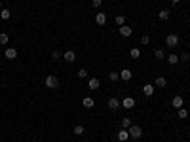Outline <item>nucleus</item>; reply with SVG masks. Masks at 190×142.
<instances>
[{
  "mask_svg": "<svg viewBox=\"0 0 190 142\" xmlns=\"http://www.w3.org/2000/svg\"><path fill=\"white\" fill-rule=\"evenodd\" d=\"M127 131H129V136H131V138H141V135H143V131H141L139 125H131Z\"/></svg>",
  "mask_w": 190,
  "mask_h": 142,
  "instance_id": "nucleus-1",
  "label": "nucleus"
},
{
  "mask_svg": "<svg viewBox=\"0 0 190 142\" xmlns=\"http://www.w3.org/2000/svg\"><path fill=\"white\" fill-rule=\"evenodd\" d=\"M46 87H50V89L59 87V80L55 78V76H48V78H46Z\"/></svg>",
  "mask_w": 190,
  "mask_h": 142,
  "instance_id": "nucleus-2",
  "label": "nucleus"
},
{
  "mask_svg": "<svg viewBox=\"0 0 190 142\" xmlns=\"http://www.w3.org/2000/svg\"><path fill=\"white\" fill-rule=\"evenodd\" d=\"M165 44H167L169 47H175L177 44H179V36L177 34H169L167 38H165Z\"/></svg>",
  "mask_w": 190,
  "mask_h": 142,
  "instance_id": "nucleus-3",
  "label": "nucleus"
},
{
  "mask_svg": "<svg viewBox=\"0 0 190 142\" xmlns=\"http://www.w3.org/2000/svg\"><path fill=\"white\" fill-rule=\"evenodd\" d=\"M108 108H110V110H118L120 106H122V102H120L118 99H114V97H110V99H108Z\"/></svg>",
  "mask_w": 190,
  "mask_h": 142,
  "instance_id": "nucleus-4",
  "label": "nucleus"
},
{
  "mask_svg": "<svg viewBox=\"0 0 190 142\" xmlns=\"http://www.w3.org/2000/svg\"><path fill=\"white\" fill-rule=\"evenodd\" d=\"M4 55H6V59L14 61L15 57H17V49H15V47H8V49H6V53H4Z\"/></svg>",
  "mask_w": 190,
  "mask_h": 142,
  "instance_id": "nucleus-5",
  "label": "nucleus"
},
{
  "mask_svg": "<svg viewBox=\"0 0 190 142\" xmlns=\"http://www.w3.org/2000/svg\"><path fill=\"white\" fill-rule=\"evenodd\" d=\"M122 106L124 108H133L135 106V99H133V97H126V99L122 100Z\"/></svg>",
  "mask_w": 190,
  "mask_h": 142,
  "instance_id": "nucleus-6",
  "label": "nucleus"
},
{
  "mask_svg": "<svg viewBox=\"0 0 190 142\" xmlns=\"http://www.w3.org/2000/svg\"><path fill=\"white\" fill-rule=\"evenodd\" d=\"M95 23L97 25H105V23H107V15H105L103 11H99V13L95 15Z\"/></svg>",
  "mask_w": 190,
  "mask_h": 142,
  "instance_id": "nucleus-7",
  "label": "nucleus"
},
{
  "mask_svg": "<svg viewBox=\"0 0 190 142\" xmlns=\"http://www.w3.org/2000/svg\"><path fill=\"white\" fill-rule=\"evenodd\" d=\"M143 93H144L147 97H152V95H154V85H152V83H147V85L143 87Z\"/></svg>",
  "mask_w": 190,
  "mask_h": 142,
  "instance_id": "nucleus-8",
  "label": "nucleus"
},
{
  "mask_svg": "<svg viewBox=\"0 0 190 142\" xmlns=\"http://www.w3.org/2000/svg\"><path fill=\"white\" fill-rule=\"evenodd\" d=\"M120 78H122L124 82H129V80H131V70H129V68H124V70L120 72Z\"/></svg>",
  "mask_w": 190,
  "mask_h": 142,
  "instance_id": "nucleus-9",
  "label": "nucleus"
},
{
  "mask_svg": "<svg viewBox=\"0 0 190 142\" xmlns=\"http://www.w3.org/2000/svg\"><path fill=\"white\" fill-rule=\"evenodd\" d=\"M131 27H126V25H122V27H120V34H122L124 36V38H127V36H131Z\"/></svg>",
  "mask_w": 190,
  "mask_h": 142,
  "instance_id": "nucleus-10",
  "label": "nucleus"
},
{
  "mask_svg": "<svg viewBox=\"0 0 190 142\" xmlns=\"http://www.w3.org/2000/svg\"><path fill=\"white\" fill-rule=\"evenodd\" d=\"M183 102H184V100H183V97H179V95H177V97H173V100H171V104H173L175 108H183Z\"/></svg>",
  "mask_w": 190,
  "mask_h": 142,
  "instance_id": "nucleus-11",
  "label": "nucleus"
},
{
  "mask_svg": "<svg viewBox=\"0 0 190 142\" xmlns=\"http://www.w3.org/2000/svg\"><path fill=\"white\" fill-rule=\"evenodd\" d=\"M82 104H84V106H86V108H93V106H95V100L91 99V97H84Z\"/></svg>",
  "mask_w": 190,
  "mask_h": 142,
  "instance_id": "nucleus-12",
  "label": "nucleus"
},
{
  "mask_svg": "<svg viewBox=\"0 0 190 142\" xmlns=\"http://www.w3.org/2000/svg\"><path fill=\"white\" fill-rule=\"evenodd\" d=\"M99 85H101V82H99L97 78H91L90 82H88V87H90V89H93V91H95V89H99Z\"/></svg>",
  "mask_w": 190,
  "mask_h": 142,
  "instance_id": "nucleus-13",
  "label": "nucleus"
},
{
  "mask_svg": "<svg viewBox=\"0 0 190 142\" xmlns=\"http://www.w3.org/2000/svg\"><path fill=\"white\" fill-rule=\"evenodd\" d=\"M127 138H129V131H127V129H124V131L118 133V140L120 142H124V140H127Z\"/></svg>",
  "mask_w": 190,
  "mask_h": 142,
  "instance_id": "nucleus-14",
  "label": "nucleus"
},
{
  "mask_svg": "<svg viewBox=\"0 0 190 142\" xmlns=\"http://www.w3.org/2000/svg\"><path fill=\"white\" fill-rule=\"evenodd\" d=\"M65 61H68V63H72V61L76 59V55H74V51H65Z\"/></svg>",
  "mask_w": 190,
  "mask_h": 142,
  "instance_id": "nucleus-15",
  "label": "nucleus"
},
{
  "mask_svg": "<svg viewBox=\"0 0 190 142\" xmlns=\"http://www.w3.org/2000/svg\"><path fill=\"white\" fill-rule=\"evenodd\" d=\"M167 61H169V64H177V63H179V55L169 53V55H167Z\"/></svg>",
  "mask_w": 190,
  "mask_h": 142,
  "instance_id": "nucleus-16",
  "label": "nucleus"
},
{
  "mask_svg": "<svg viewBox=\"0 0 190 142\" xmlns=\"http://www.w3.org/2000/svg\"><path fill=\"white\" fill-rule=\"evenodd\" d=\"M158 17L162 19V21H167V19H169V11L167 10H162L160 13H158Z\"/></svg>",
  "mask_w": 190,
  "mask_h": 142,
  "instance_id": "nucleus-17",
  "label": "nucleus"
},
{
  "mask_svg": "<svg viewBox=\"0 0 190 142\" xmlns=\"http://www.w3.org/2000/svg\"><path fill=\"white\" fill-rule=\"evenodd\" d=\"M10 15H11L10 10H6V8H4V10H0V17H2V19H10Z\"/></svg>",
  "mask_w": 190,
  "mask_h": 142,
  "instance_id": "nucleus-18",
  "label": "nucleus"
},
{
  "mask_svg": "<svg viewBox=\"0 0 190 142\" xmlns=\"http://www.w3.org/2000/svg\"><path fill=\"white\" fill-rule=\"evenodd\" d=\"M129 55H131V59H139V57H141V51L137 49V47H133V49L129 51Z\"/></svg>",
  "mask_w": 190,
  "mask_h": 142,
  "instance_id": "nucleus-19",
  "label": "nucleus"
},
{
  "mask_svg": "<svg viewBox=\"0 0 190 142\" xmlns=\"http://www.w3.org/2000/svg\"><path fill=\"white\" fill-rule=\"evenodd\" d=\"M114 21H116V25H120V27H122V25H126V17H124V15H116V19H114Z\"/></svg>",
  "mask_w": 190,
  "mask_h": 142,
  "instance_id": "nucleus-20",
  "label": "nucleus"
},
{
  "mask_svg": "<svg viewBox=\"0 0 190 142\" xmlns=\"http://www.w3.org/2000/svg\"><path fill=\"white\" fill-rule=\"evenodd\" d=\"M131 125H133V123H131V119H129V117H124V119H122V127H124V129H129Z\"/></svg>",
  "mask_w": 190,
  "mask_h": 142,
  "instance_id": "nucleus-21",
  "label": "nucleus"
},
{
  "mask_svg": "<svg viewBox=\"0 0 190 142\" xmlns=\"http://www.w3.org/2000/svg\"><path fill=\"white\" fill-rule=\"evenodd\" d=\"M8 40H10V38H8V34H6V32H0V44H2V46H6V44H8Z\"/></svg>",
  "mask_w": 190,
  "mask_h": 142,
  "instance_id": "nucleus-22",
  "label": "nucleus"
},
{
  "mask_svg": "<svg viewBox=\"0 0 190 142\" xmlns=\"http://www.w3.org/2000/svg\"><path fill=\"white\" fill-rule=\"evenodd\" d=\"M165 78H156V87H165Z\"/></svg>",
  "mask_w": 190,
  "mask_h": 142,
  "instance_id": "nucleus-23",
  "label": "nucleus"
},
{
  "mask_svg": "<svg viewBox=\"0 0 190 142\" xmlns=\"http://www.w3.org/2000/svg\"><path fill=\"white\" fill-rule=\"evenodd\" d=\"M118 78H120V74H118V72H110V74H108V80H110V82H116Z\"/></svg>",
  "mask_w": 190,
  "mask_h": 142,
  "instance_id": "nucleus-24",
  "label": "nucleus"
},
{
  "mask_svg": "<svg viewBox=\"0 0 190 142\" xmlns=\"http://www.w3.org/2000/svg\"><path fill=\"white\" fill-rule=\"evenodd\" d=\"M154 57H156V59H164V57H165L164 49H156V51H154Z\"/></svg>",
  "mask_w": 190,
  "mask_h": 142,
  "instance_id": "nucleus-25",
  "label": "nucleus"
},
{
  "mask_svg": "<svg viewBox=\"0 0 190 142\" xmlns=\"http://www.w3.org/2000/svg\"><path fill=\"white\" fill-rule=\"evenodd\" d=\"M74 135H84V127H82V125H76V127H74Z\"/></svg>",
  "mask_w": 190,
  "mask_h": 142,
  "instance_id": "nucleus-26",
  "label": "nucleus"
},
{
  "mask_svg": "<svg viewBox=\"0 0 190 142\" xmlns=\"http://www.w3.org/2000/svg\"><path fill=\"white\" fill-rule=\"evenodd\" d=\"M179 61H190V53H188V51L181 53V55H179Z\"/></svg>",
  "mask_w": 190,
  "mask_h": 142,
  "instance_id": "nucleus-27",
  "label": "nucleus"
},
{
  "mask_svg": "<svg viewBox=\"0 0 190 142\" xmlns=\"http://www.w3.org/2000/svg\"><path fill=\"white\" fill-rule=\"evenodd\" d=\"M51 59H53V61L61 59V51H59V49H53V53H51Z\"/></svg>",
  "mask_w": 190,
  "mask_h": 142,
  "instance_id": "nucleus-28",
  "label": "nucleus"
},
{
  "mask_svg": "<svg viewBox=\"0 0 190 142\" xmlns=\"http://www.w3.org/2000/svg\"><path fill=\"white\" fill-rule=\"evenodd\" d=\"M179 117H183V119H184V117H188V112L184 110V108H179Z\"/></svg>",
  "mask_w": 190,
  "mask_h": 142,
  "instance_id": "nucleus-29",
  "label": "nucleus"
},
{
  "mask_svg": "<svg viewBox=\"0 0 190 142\" xmlns=\"http://www.w3.org/2000/svg\"><path fill=\"white\" fill-rule=\"evenodd\" d=\"M86 76H88V70L80 68V70H78V78H86Z\"/></svg>",
  "mask_w": 190,
  "mask_h": 142,
  "instance_id": "nucleus-30",
  "label": "nucleus"
},
{
  "mask_svg": "<svg viewBox=\"0 0 190 142\" xmlns=\"http://www.w3.org/2000/svg\"><path fill=\"white\" fill-rule=\"evenodd\" d=\"M101 4H103V0H91V6L93 8H99Z\"/></svg>",
  "mask_w": 190,
  "mask_h": 142,
  "instance_id": "nucleus-31",
  "label": "nucleus"
},
{
  "mask_svg": "<svg viewBox=\"0 0 190 142\" xmlns=\"http://www.w3.org/2000/svg\"><path fill=\"white\" fill-rule=\"evenodd\" d=\"M148 42H150V38H148V36H147V34H144V36H143V38H141V44H148Z\"/></svg>",
  "mask_w": 190,
  "mask_h": 142,
  "instance_id": "nucleus-32",
  "label": "nucleus"
},
{
  "mask_svg": "<svg viewBox=\"0 0 190 142\" xmlns=\"http://www.w3.org/2000/svg\"><path fill=\"white\" fill-rule=\"evenodd\" d=\"M171 2H173V4H179V2H181V0H171Z\"/></svg>",
  "mask_w": 190,
  "mask_h": 142,
  "instance_id": "nucleus-33",
  "label": "nucleus"
},
{
  "mask_svg": "<svg viewBox=\"0 0 190 142\" xmlns=\"http://www.w3.org/2000/svg\"><path fill=\"white\" fill-rule=\"evenodd\" d=\"M0 10H2V2H0Z\"/></svg>",
  "mask_w": 190,
  "mask_h": 142,
  "instance_id": "nucleus-34",
  "label": "nucleus"
},
{
  "mask_svg": "<svg viewBox=\"0 0 190 142\" xmlns=\"http://www.w3.org/2000/svg\"><path fill=\"white\" fill-rule=\"evenodd\" d=\"M34 142H36V140H34Z\"/></svg>",
  "mask_w": 190,
  "mask_h": 142,
  "instance_id": "nucleus-35",
  "label": "nucleus"
}]
</instances>
